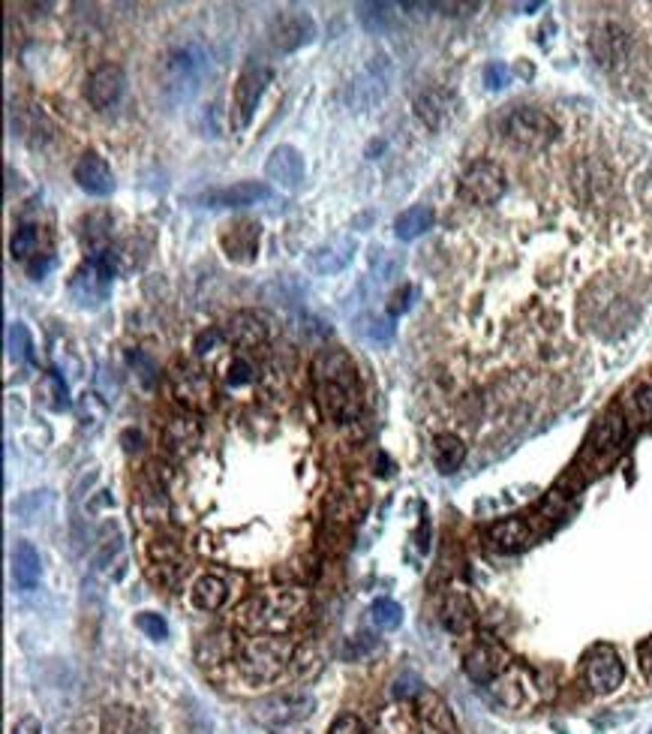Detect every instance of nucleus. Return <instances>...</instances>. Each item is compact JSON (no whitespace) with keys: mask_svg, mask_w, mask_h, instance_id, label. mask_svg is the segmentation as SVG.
I'll use <instances>...</instances> for the list:
<instances>
[{"mask_svg":"<svg viewBox=\"0 0 652 734\" xmlns=\"http://www.w3.org/2000/svg\"><path fill=\"white\" fill-rule=\"evenodd\" d=\"M592 52L601 64H619L628 52V39L616 25H604L599 34L592 36Z\"/></svg>","mask_w":652,"mask_h":734,"instance_id":"nucleus-27","label":"nucleus"},{"mask_svg":"<svg viewBox=\"0 0 652 734\" xmlns=\"http://www.w3.org/2000/svg\"><path fill=\"white\" fill-rule=\"evenodd\" d=\"M256 380V367L244 359V355H235L232 361H226V383L232 389H241V385H250Z\"/></svg>","mask_w":652,"mask_h":734,"instance_id":"nucleus-36","label":"nucleus"},{"mask_svg":"<svg viewBox=\"0 0 652 734\" xmlns=\"http://www.w3.org/2000/svg\"><path fill=\"white\" fill-rule=\"evenodd\" d=\"M421 692H424V686H421V681L418 677H403V681H397V696H421Z\"/></svg>","mask_w":652,"mask_h":734,"instance_id":"nucleus-44","label":"nucleus"},{"mask_svg":"<svg viewBox=\"0 0 652 734\" xmlns=\"http://www.w3.org/2000/svg\"><path fill=\"white\" fill-rule=\"evenodd\" d=\"M286 662H292V644L280 635H259L241 644L237 671L250 683H271L280 677Z\"/></svg>","mask_w":652,"mask_h":734,"instance_id":"nucleus-4","label":"nucleus"},{"mask_svg":"<svg viewBox=\"0 0 652 734\" xmlns=\"http://www.w3.org/2000/svg\"><path fill=\"white\" fill-rule=\"evenodd\" d=\"M229 599V584L220 575H198L193 590H189V602L198 611H217Z\"/></svg>","mask_w":652,"mask_h":734,"instance_id":"nucleus-25","label":"nucleus"},{"mask_svg":"<svg viewBox=\"0 0 652 734\" xmlns=\"http://www.w3.org/2000/svg\"><path fill=\"white\" fill-rule=\"evenodd\" d=\"M198 659L205 662V665H217V662H226L229 657L235 653V641L229 635L222 633H213V635H205L202 641H198Z\"/></svg>","mask_w":652,"mask_h":734,"instance_id":"nucleus-31","label":"nucleus"},{"mask_svg":"<svg viewBox=\"0 0 652 734\" xmlns=\"http://www.w3.org/2000/svg\"><path fill=\"white\" fill-rule=\"evenodd\" d=\"M268 69L262 64H246L241 69V76H237V85H235V112H237V127H246V124L253 121V112H256L259 100H262V91H265L268 85Z\"/></svg>","mask_w":652,"mask_h":734,"instance_id":"nucleus-12","label":"nucleus"},{"mask_svg":"<svg viewBox=\"0 0 652 734\" xmlns=\"http://www.w3.org/2000/svg\"><path fill=\"white\" fill-rule=\"evenodd\" d=\"M433 208H427V205H412V208L400 211L394 220V232L400 241H415L418 235H424L427 229L433 226Z\"/></svg>","mask_w":652,"mask_h":734,"instance_id":"nucleus-28","label":"nucleus"},{"mask_svg":"<svg viewBox=\"0 0 652 734\" xmlns=\"http://www.w3.org/2000/svg\"><path fill=\"white\" fill-rule=\"evenodd\" d=\"M307 608V590L268 587L237 608V623L250 633L277 635L295 623Z\"/></svg>","mask_w":652,"mask_h":734,"instance_id":"nucleus-2","label":"nucleus"},{"mask_svg":"<svg viewBox=\"0 0 652 734\" xmlns=\"http://www.w3.org/2000/svg\"><path fill=\"white\" fill-rule=\"evenodd\" d=\"M355 247H358V241L352 238V235H340V238H331V241L319 244V247H316L313 254L307 256L310 271H313V274H337V271H343V268L352 262Z\"/></svg>","mask_w":652,"mask_h":734,"instance_id":"nucleus-18","label":"nucleus"},{"mask_svg":"<svg viewBox=\"0 0 652 734\" xmlns=\"http://www.w3.org/2000/svg\"><path fill=\"white\" fill-rule=\"evenodd\" d=\"M76 184L91 196H109L115 190V175H111L109 163L100 154H85L73 169Z\"/></svg>","mask_w":652,"mask_h":734,"instance_id":"nucleus-20","label":"nucleus"},{"mask_svg":"<svg viewBox=\"0 0 652 734\" xmlns=\"http://www.w3.org/2000/svg\"><path fill=\"white\" fill-rule=\"evenodd\" d=\"M628 409H632V415L638 418L640 424L652 422V383L640 385V389L632 391V398H628Z\"/></svg>","mask_w":652,"mask_h":734,"instance_id":"nucleus-37","label":"nucleus"},{"mask_svg":"<svg viewBox=\"0 0 652 734\" xmlns=\"http://www.w3.org/2000/svg\"><path fill=\"white\" fill-rule=\"evenodd\" d=\"M505 193V172L499 163L479 160L460 175V199L469 205H493Z\"/></svg>","mask_w":652,"mask_h":734,"instance_id":"nucleus-9","label":"nucleus"},{"mask_svg":"<svg viewBox=\"0 0 652 734\" xmlns=\"http://www.w3.org/2000/svg\"><path fill=\"white\" fill-rule=\"evenodd\" d=\"M316 701L310 692H283V696H271L259 701V720L268 725H292L301 722L304 716L313 714Z\"/></svg>","mask_w":652,"mask_h":734,"instance_id":"nucleus-11","label":"nucleus"},{"mask_svg":"<svg viewBox=\"0 0 652 734\" xmlns=\"http://www.w3.org/2000/svg\"><path fill=\"white\" fill-rule=\"evenodd\" d=\"M12 734H43V729H39V720H36V716H21V720L15 722Z\"/></svg>","mask_w":652,"mask_h":734,"instance_id":"nucleus-45","label":"nucleus"},{"mask_svg":"<svg viewBox=\"0 0 652 734\" xmlns=\"http://www.w3.org/2000/svg\"><path fill=\"white\" fill-rule=\"evenodd\" d=\"M136 626L148 638H154V641H163V638H169V623H165L160 614H154V611H141L139 617H136Z\"/></svg>","mask_w":652,"mask_h":734,"instance_id":"nucleus-38","label":"nucleus"},{"mask_svg":"<svg viewBox=\"0 0 652 734\" xmlns=\"http://www.w3.org/2000/svg\"><path fill=\"white\" fill-rule=\"evenodd\" d=\"M584 681L595 692V696H610L616 692L625 681V665L623 657L616 653V647L610 644H595L584 657Z\"/></svg>","mask_w":652,"mask_h":734,"instance_id":"nucleus-8","label":"nucleus"},{"mask_svg":"<svg viewBox=\"0 0 652 734\" xmlns=\"http://www.w3.org/2000/svg\"><path fill=\"white\" fill-rule=\"evenodd\" d=\"M265 172L277 187H283V190H298L301 181L307 175V165H304V157H301L298 148L280 145V148H274L271 157H268Z\"/></svg>","mask_w":652,"mask_h":734,"instance_id":"nucleus-15","label":"nucleus"},{"mask_svg":"<svg viewBox=\"0 0 652 734\" xmlns=\"http://www.w3.org/2000/svg\"><path fill=\"white\" fill-rule=\"evenodd\" d=\"M211 73V58L198 45H178L163 60V93L169 102H187L202 91L205 76Z\"/></svg>","mask_w":652,"mask_h":734,"instance_id":"nucleus-3","label":"nucleus"},{"mask_svg":"<svg viewBox=\"0 0 652 734\" xmlns=\"http://www.w3.org/2000/svg\"><path fill=\"white\" fill-rule=\"evenodd\" d=\"M102 734H148V725L136 710L109 707L102 716Z\"/></svg>","mask_w":652,"mask_h":734,"instance_id":"nucleus-30","label":"nucleus"},{"mask_svg":"<svg viewBox=\"0 0 652 734\" xmlns=\"http://www.w3.org/2000/svg\"><path fill=\"white\" fill-rule=\"evenodd\" d=\"M625 437H628V418L619 413V409L604 413L599 422H595L584 452H580V467H590V470L608 467V464L623 452Z\"/></svg>","mask_w":652,"mask_h":734,"instance_id":"nucleus-5","label":"nucleus"},{"mask_svg":"<svg viewBox=\"0 0 652 734\" xmlns=\"http://www.w3.org/2000/svg\"><path fill=\"white\" fill-rule=\"evenodd\" d=\"M169 389L174 394V400L178 404H184L187 409H193V413H202V409H208L213 404V385H211V376L205 374L198 365H174L172 374H169Z\"/></svg>","mask_w":652,"mask_h":734,"instance_id":"nucleus-10","label":"nucleus"},{"mask_svg":"<svg viewBox=\"0 0 652 734\" xmlns=\"http://www.w3.org/2000/svg\"><path fill=\"white\" fill-rule=\"evenodd\" d=\"M415 112L431 130H442L445 124L451 121V112H455V97H451L448 91H439V88L424 91L415 100Z\"/></svg>","mask_w":652,"mask_h":734,"instance_id":"nucleus-23","label":"nucleus"},{"mask_svg":"<svg viewBox=\"0 0 652 734\" xmlns=\"http://www.w3.org/2000/svg\"><path fill=\"white\" fill-rule=\"evenodd\" d=\"M49 268H52V256H45L43 262L36 259V262H30V274H34V278H43V274L49 271Z\"/></svg>","mask_w":652,"mask_h":734,"instance_id":"nucleus-46","label":"nucleus"},{"mask_svg":"<svg viewBox=\"0 0 652 734\" xmlns=\"http://www.w3.org/2000/svg\"><path fill=\"white\" fill-rule=\"evenodd\" d=\"M198 440H202V428L193 422V418L187 415H178V418H169L163 428V446L165 452L174 455V457H187L196 452Z\"/></svg>","mask_w":652,"mask_h":734,"instance_id":"nucleus-21","label":"nucleus"},{"mask_svg":"<svg viewBox=\"0 0 652 734\" xmlns=\"http://www.w3.org/2000/svg\"><path fill=\"white\" fill-rule=\"evenodd\" d=\"M43 391L49 394L45 398V404H49L52 409H63V407H69V400H67V385H63V380L58 374H45V380H43Z\"/></svg>","mask_w":652,"mask_h":734,"instance_id":"nucleus-39","label":"nucleus"},{"mask_svg":"<svg viewBox=\"0 0 652 734\" xmlns=\"http://www.w3.org/2000/svg\"><path fill=\"white\" fill-rule=\"evenodd\" d=\"M271 196V187L265 181H237L232 187H220L202 196L208 208H246V205L265 202Z\"/></svg>","mask_w":652,"mask_h":734,"instance_id":"nucleus-16","label":"nucleus"},{"mask_svg":"<svg viewBox=\"0 0 652 734\" xmlns=\"http://www.w3.org/2000/svg\"><path fill=\"white\" fill-rule=\"evenodd\" d=\"M328 734H367V731H364V722L358 720V716L343 714V716H337V720H334Z\"/></svg>","mask_w":652,"mask_h":734,"instance_id":"nucleus-42","label":"nucleus"},{"mask_svg":"<svg viewBox=\"0 0 652 734\" xmlns=\"http://www.w3.org/2000/svg\"><path fill=\"white\" fill-rule=\"evenodd\" d=\"M466 461V446L463 440L455 437V433H439L433 440V464L439 467V472H455L460 470V464Z\"/></svg>","mask_w":652,"mask_h":734,"instance_id":"nucleus-29","label":"nucleus"},{"mask_svg":"<svg viewBox=\"0 0 652 734\" xmlns=\"http://www.w3.org/2000/svg\"><path fill=\"white\" fill-rule=\"evenodd\" d=\"M643 668H647L649 674H652V641L647 644V650H643Z\"/></svg>","mask_w":652,"mask_h":734,"instance_id":"nucleus-47","label":"nucleus"},{"mask_svg":"<svg viewBox=\"0 0 652 734\" xmlns=\"http://www.w3.org/2000/svg\"><path fill=\"white\" fill-rule=\"evenodd\" d=\"M388 10H391V4H361L364 28L376 30V34L388 30V28H391V21H394V12H388Z\"/></svg>","mask_w":652,"mask_h":734,"instance_id":"nucleus-34","label":"nucleus"},{"mask_svg":"<svg viewBox=\"0 0 652 734\" xmlns=\"http://www.w3.org/2000/svg\"><path fill=\"white\" fill-rule=\"evenodd\" d=\"M542 4H517V10H538Z\"/></svg>","mask_w":652,"mask_h":734,"instance_id":"nucleus-48","label":"nucleus"},{"mask_svg":"<svg viewBox=\"0 0 652 734\" xmlns=\"http://www.w3.org/2000/svg\"><path fill=\"white\" fill-rule=\"evenodd\" d=\"M10 355L15 361H25L30 359V335H28V328L21 326V322H15V326L10 328Z\"/></svg>","mask_w":652,"mask_h":734,"instance_id":"nucleus-40","label":"nucleus"},{"mask_svg":"<svg viewBox=\"0 0 652 734\" xmlns=\"http://www.w3.org/2000/svg\"><path fill=\"white\" fill-rule=\"evenodd\" d=\"M39 241H43V232H39L36 226H21L19 232L12 235V256L15 259H30L39 250Z\"/></svg>","mask_w":652,"mask_h":734,"instance_id":"nucleus-33","label":"nucleus"},{"mask_svg":"<svg viewBox=\"0 0 652 734\" xmlns=\"http://www.w3.org/2000/svg\"><path fill=\"white\" fill-rule=\"evenodd\" d=\"M115 274H117L115 254H111V250H100V254H93L73 274V280H69V295H73L82 307H87V304L97 307L106 302Z\"/></svg>","mask_w":652,"mask_h":734,"instance_id":"nucleus-7","label":"nucleus"},{"mask_svg":"<svg viewBox=\"0 0 652 734\" xmlns=\"http://www.w3.org/2000/svg\"><path fill=\"white\" fill-rule=\"evenodd\" d=\"M12 575L15 584L21 590H34L39 578H43V560H39V551L30 542H19L12 551Z\"/></svg>","mask_w":652,"mask_h":734,"instance_id":"nucleus-24","label":"nucleus"},{"mask_svg":"<svg viewBox=\"0 0 652 734\" xmlns=\"http://www.w3.org/2000/svg\"><path fill=\"white\" fill-rule=\"evenodd\" d=\"M487 539L493 548L503 551V554H514V551L527 548L532 542V527L527 518H503L490 527Z\"/></svg>","mask_w":652,"mask_h":734,"instance_id":"nucleus-22","label":"nucleus"},{"mask_svg":"<svg viewBox=\"0 0 652 734\" xmlns=\"http://www.w3.org/2000/svg\"><path fill=\"white\" fill-rule=\"evenodd\" d=\"M505 668H508V653L493 641L475 644L466 657V674L472 677L475 683H496L499 677L505 674Z\"/></svg>","mask_w":652,"mask_h":734,"instance_id":"nucleus-14","label":"nucleus"},{"mask_svg":"<svg viewBox=\"0 0 652 734\" xmlns=\"http://www.w3.org/2000/svg\"><path fill=\"white\" fill-rule=\"evenodd\" d=\"M220 331H222V341L237 346V350H256V346L268 343L265 319L250 311H241V313H235V317H229V322L220 326Z\"/></svg>","mask_w":652,"mask_h":734,"instance_id":"nucleus-17","label":"nucleus"},{"mask_svg":"<svg viewBox=\"0 0 652 734\" xmlns=\"http://www.w3.org/2000/svg\"><path fill=\"white\" fill-rule=\"evenodd\" d=\"M313 385L322 413L337 424L358 418L361 398H358V370L343 350H319L313 359Z\"/></svg>","mask_w":652,"mask_h":734,"instance_id":"nucleus-1","label":"nucleus"},{"mask_svg":"<svg viewBox=\"0 0 652 734\" xmlns=\"http://www.w3.org/2000/svg\"><path fill=\"white\" fill-rule=\"evenodd\" d=\"M217 343H222V331H220V328H211L208 335H202V337L196 341V352H198V355H208V352L217 350Z\"/></svg>","mask_w":652,"mask_h":734,"instance_id":"nucleus-43","label":"nucleus"},{"mask_svg":"<svg viewBox=\"0 0 652 734\" xmlns=\"http://www.w3.org/2000/svg\"><path fill=\"white\" fill-rule=\"evenodd\" d=\"M505 136L511 145L523 148V151H544V148L553 145V139L559 136V127L556 121L542 109H514L511 115L505 117Z\"/></svg>","mask_w":652,"mask_h":734,"instance_id":"nucleus-6","label":"nucleus"},{"mask_svg":"<svg viewBox=\"0 0 652 734\" xmlns=\"http://www.w3.org/2000/svg\"><path fill=\"white\" fill-rule=\"evenodd\" d=\"M484 85H487L490 91H499L508 85V67L505 64H487L484 67Z\"/></svg>","mask_w":652,"mask_h":734,"instance_id":"nucleus-41","label":"nucleus"},{"mask_svg":"<svg viewBox=\"0 0 652 734\" xmlns=\"http://www.w3.org/2000/svg\"><path fill=\"white\" fill-rule=\"evenodd\" d=\"M310 36H313V21L307 15H283L274 30V45L280 52H292L310 43Z\"/></svg>","mask_w":652,"mask_h":734,"instance_id":"nucleus-26","label":"nucleus"},{"mask_svg":"<svg viewBox=\"0 0 652 734\" xmlns=\"http://www.w3.org/2000/svg\"><path fill=\"white\" fill-rule=\"evenodd\" d=\"M126 91V76L117 64H102L87 78V102L100 112L115 106Z\"/></svg>","mask_w":652,"mask_h":734,"instance_id":"nucleus-13","label":"nucleus"},{"mask_svg":"<svg viewBox=\"0 0 652 734\" xmlns=\"http://www.w3.org/2000/svg\"><path fill=\"white\" fill-rule=\"evenodd\" d=\"M472 623V605L466 602L463 596H455L448 605H445V626L448 629H466Z\"/></svg>","mask_w":652,"mask_h":734,"instance_id":"nucleus-35","label":"nucleus"},{"mask_svg":"<svg viewBox=\"0 0 652 734\" xmlns=\"http://www.w3.org/2000/svg\"><path fill=\"white\" fill-rule=\"evenodd\" d=\"M649 734H652V729H649Z\"/></svg>","mask_w":652,"mask_h":734,"instance_id":"nucleus-49","label":"nucleus"},{"mask_svg":"<svg viewBox=\"0 0 652 734\" xmlns=\"http://www.w3.org/2000/svg\"><path fill=\"white\" fill-rule=\"evenodd\" d=\"M370 617L379 629H397L403 623V608L394 599H376L370 605Z\"/></svg>","mask_w":652,"mask_h":734,"instance_id":"nucleus-32","label":"nucleus"},{"mask_svg":"<svg viewBox=\"0 0 652 734\" xmlns=\"http://www.w3.org/2000/svg\"><path fill=\"white\" fill-rule=\"evenodd\" d=\"M259 223H253V220H237V223H229L222 229L220 235V244L222 250H226L229 259H235V262H253L256 259V250H259Z\"/></svg>","mask_w":652,"mask_h":734,"instance_id":"nucleus-19","label":"nucleus"}]
</instances>
